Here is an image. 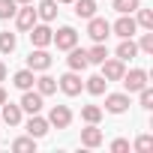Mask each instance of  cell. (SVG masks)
I'll list each match as a JSON object with an SVG mask.
<instances>
[{
	"label": "cell",
	"mask_w": 153,
	"mask_h": 153,
	"mask_svg": "<svg viewBox=\"0 0 153 153\" xmlns=\"http://www.w3.org/2000/svg\"><path fill=\"white\" fill-rule=\"evenodd\" d=\"M123 87H126V93H138L141 87H147V72L144 69H129V72H123Z\"/></svg>",
	"instance_id": "52a82bcc"
},
{
	"label": "cell",
	"mask_w": 153,
	"mask_h": 153,
	"mask_svg": "<svg viewBox=\"0 0 153 153\" xmlns=\"http://www.w3.org/2000/svg\"><path fill=\"white\" fill-rule=\"evenodd\" d=\"M66 63H69V69H72V72H84V69L90 66V60H87V48L72 45V48H69V57H66Z\"/></svg>",
	"instance_id": "4fadbf2b"
},
{
	"label": "cell",
	"mask_w": 153,
	"mask_h": 153,
	"mask_svg": "<svg viewBox=\"0 0 153 153\" xmlns=\"http://www.w3.org/2000/svg\"><path fill=\"white\" fill-rule=\"evenodd\" d=\"M15 3H18V6H21V3H33V0H15Z\"/></svg>",
	"instance_id": "d590c367"
},
{
	"label": "cell",
	"mask_w": 153,
	"mask_h": 153,
	"mask_svg": "<svg viewBox=\"0 0 153 153\" xmlns=\"http://www.w3.org/2000/svg\"><path fill=\"white\" fill-rule=\"evenodd\" d=\"M81 120L84 123H99L102 120V108L99 105H81Z\"/></svg>",
	"instance_id": "d4e9b609"
},
{
	"label": "cell",
	"mask_w": 153,
	"mask_h": 153,
	"mask_svg": "<svg viewBox=\"0 0 153 153\" xmlns=\"http://www.w3.org/2000/svg\"><path fill=\"white\" fill-rule=\"evenodd\" d=\"M24 129H27V135H30V138H36V141H39V138H45V135H48L51 123H48L42 114H30V120H27V126H24Z\"/></svg>",
	"instance_id": "7c38bea8"
},
{
	"label": "cell",
	"mask_w": 153,
	"mask_h": 153,
	"mask_svg": "<svg viewBox=\"0 0 153 153\" xmlns=\"http://www.w3.org/2000/svg\"><path fill=\"white\" fill-rule=\"evenodd\" d=\"M135 54H138V45H135V39H123V42L117 45V57H120L123 63H126V60H132Z\"/></svg>",
	"instance_id": "7402d4cb"
},
{
	"label": "cell",
	"mask_w": 153,
	"mask_h": 153,
	"mask_svg": "<svg viewBox=\"0 0 153 153\" xmlns=\"http://www.w3.org/2000/svg\"><path fill=\"white\" fill-rule=\"evenodd\" d=\"M57 3H72V0H57Z\"/></svg>",
	"instance_id": "8d00e7d4"
},
{
	"label": "cell",
	"mask_w": 153,
	"mask_h": 153,
	"mask_svg": "<svg viewBox=\"0 0 153 153\" xmlns=\"http://www.w3.org/2000/svg\"><path fill=\"white\" fill-rule=\"evenodd\" d=\"M57 0H42V3H39V9H36V15L42 18V21H54L57 18Z\"/></svg>",
	"instance_id": "44dd1931"
},
{
	"label": "cell",
	"mask_w": 153,
	"mask_h": 153,
	"mask_svg": "<svg viewBox=\"0 0 153 153\" xmlns=\"http://www.w3.org/2000/svg\"><path fill=\"white\" fill-rule=\"evenodd\" d=\"M135 24H138V27H144V30H153V12L138 6V9H135Z\"/></svg>",
	"instance_id": "484cf974"
},
{
	"label": "cell",
	"mask_w": 153,
	"mask_h": 153,
	"mask_svg": "<svg viewBox=\"0 0 153 153\" xmlns=\"http://www.w3.org/2000/svg\"><path fill=\"white\" fill-rule=\"evenodd\" d=\"M87 36H90L93 42H105V39L111 36V24H108L105 18L93 15V18H87Z\"/></svg>",
	"instance_id": "277c9868"
},
{
	"label": "cell",
	"mask_w": 153,
	"mask_h": 153,
	"mask_svg": "<svg viewBox=\"0 0 153 153\" xmlns=\"http://www.w3.org/2000/svg\"><path fill=\"white\" fill-rule=\"evenodd\" d=\"M42 99H45V96L30 87V90H21V102H18V105H21V111H27V114H39V111H42Z\"/></svg>",
	"instance_id": "30bf717a"
},
{
	"label": "cell",
	"mask_w": 153,
	"mask_h": 153,
	"mask_svg": "<svg viewBox=\"0 0 153 153\" xmlns=\"http://www.w3.org/2000/svg\"><path fill=\"white\" fill-rule=\"evenodd\" d=\"M3 81H6V63L0 60V84H3Z\"/></svg>",
	"instance_id": "836d02e7"
},
{
	"label": "cell",
	"mask_w": 153,
	"mask_h": 153,
	"mask_svg": "<svg viewBox=\"0 0 153 153\" xmlns=\"http://www.w3.org/2000/svg\"><path fill=\"white\" fill-rule=\"evenodd\" d=\"M21 117H24L21 105H15V102H9V99L0 105V120H3L6 126H18V123H21Z\"/></svg>",
	"instance_id": "5bb4252c"
},
{
	"label": "cell",
	"mask_w": 153,
	"mask_h": 153,
	"mask_svg": "<svg viewBox=\"0 0 153 153\" xmlns=\"http://www.w3.org/2000/svg\"><path fill=\"white\" fill-rule=\"evenodd\" d=\"M51 42L57 45V51H69L72 45H78V30L75 27H60L57 33H51Z\"/></svg>",
	"instance_id": "5b68a950"
},
{
	"label": "cell",
	"mask_w": 153,
	"mask_h": 153,
	"mask_svg": "<svg viewBox=\"0 0 153 153\" xmlns=\"http://www.w3.org/2000/svg\"><path fill=\"white\" fill-rule=\"evenodd\" d=\"M105 87H108V81L102 78V75H90V78L84 81V90H87L90 96H102V93H105Z\"/></svg>",
	"instance_id": "d6986e66"
},
{
	"label": "cell",
	"mask_w": 153,
	"mask_h": 153,
	"mask_svg": "<svg viewBox=\"0 0 153 153\" xmlns=\"http://www.w3.org/2000/svg\"><path fill=\"white\" fill-rule=\"evenodd\" d=\"M54 129H69V123H72V111H69V105H51V111H48V117H45Z\"/></svg>",
	"instance_id": "8992f818"
},
{
	"label": "cell",
	"mask_w": 153,
	"mask_h": 153,
	"mask_svg": "<svg viewBox=\"0 0 153 153\" xmlns=\"http://www.w3.org/2000/svg\"><path fill=\"white\" fill-rule=\"evenodd\" d=\"M15 45H18V39H15V33H0V51H3V54H12L15 51Z\"/></svg>",
	"instance_id": "f1b7e54d"
},
{
	"label": "cell",
	"mask_w": 153,
	"mask_h": 153,
	"mask_svg": "<svg viewBox=\"0 0 153 153\" xmlns=\"http://www.w3.org/2000/svg\"><path fill=\"white\" fill-rule=\"evenodd\" d=\"M36 21H39V15H36L33 3H21V6H18V12H15V27H18L21 33H27Z\"/></svg>",
	"instance_id": "3957f363"
},
{
	"label": "cell",
	"mask_w": 153,
	"mask_h": 153,
	"mask_svg": "<svg viewBox=\"0 0 153 153\" xmlns=\"http://www.w3.org/2000/svg\"><path fill=\"white\" fill-rule=\"evenodd\" d=\"M132 147H135L138 153H147V150H153V135H147V132H144V135H138Z\"/></svg>",
	"instance_id": "1f68e13d"
},
{
	"label": "cell",
	"mask_w": 153,
	"mask_h": 153,
	"mask_svg": "<svg viewBox=\"0 0 153 153\" xmlns=\"http://www.w3.org/2000/svg\"><path fill=\"white\" fill-rule=\"evenodd\" d=\"M12 150H15V153H36V138L21 135V138H15V141H12Z\"/></svg>",
	"instance_id": "603a6c76"
},
{
	"label": "cell",
	"mask_w": 153,
	"mask_h": 153,
	"mask_svg": "<svg viewBox=\"0 0 153 153\" xmlns=\"http://www.w3.org/2000/svg\"><path fill=\"white\" fill-rule=\"evenodd\" d=\"M111 150H114V153H126V150H129V141H126V138H114V141H111Z\"/></svg>",
	"instance_id": "d6a6232c"
},
{
	"label": "cell",
	"mask_w": 153,
	"mask_h": 153,
	"mask_svg": "<svg viewBox=\"0 0 153 153\" xmlns=\"http://www.w3.org/2000/svg\"><path fill=\"white\" fill-rule=\"evenodd\" d=\"M72 6H75L78 18H93L96 15V0H72Z\"/></svg>",
	"instance_id": "ffe728a7"
},
{
	"label": "cell",
	"mask_w": 153,
	"mask_h": 153,
	"mask_svg": "<svg viewBox=\"0 0 153 153\" xmlns=\"http://www.w3.org/2000/svg\"><path fill=\"white\" fill-rule=\"evenodd\" d=\"M138 105H141L144 111H150V108H153V90H150V84L138 90Z\"/></svg>",
	"instance_id": "f546056e"
},
{
	"label": "cell",
	"mask_w": 153,
	"mask_h": 153,
	"mask_svg": "<svg viewBox=\"0 0 153 153\" xmlns=\"http://www.w3.org/2000/svg\"><path fill=\"white\" fill-rule=\"evenodd\" d=\"M105 111L108 114H126L129 111V93H108L105 96Z\"/></svg>",
	"instance_id": "8fae6325"
},
{
	"label": "cell",
	"mask_w": 153,
	"mask_h": 153,
	"mask_svg": "<svg viewBox=\"0 0 153 153\" xmlns=\"http://www.w3.org/2000/svg\"><path fill=\"white\" fill-rule=\"evenodd\" d=\"M33 81H36V72H33V69H27V66H24V69H18V72L12 75V84H15L18 90H30V87H33Z\"/></svg>",
	"instance_id": "e0dca14e"
},
{
	"label": "cell",
	"mask_w": 153,
	"mask_h": 153,
	"mask_svg": "<svg viewBox=\"0 0 153 153\" xmlns=\"http://www.w3.org/2000/svg\"><path fill=\"white\" fill-rule=\"evenodd\" d=\"M27 33H30V42H33V48H48V45H51V33H54V30L48 27V21H45V24H39V21H36V24H33Z\"/></svg>",
	"instance_id": "ba28073f"
},
{
	"label": "cell",
	"mask_w": 153,
	"mask_h": 153,
	"mask_svg": "<svg viewBox=\"0 0 153 153\" xmlns=\"http://www.w3.org/2000/svg\"><path fill=\"white\" fill-rule=\"evenodd\" d=\"M15 12H18V3H15V0H0V21L15 18Z\"/></svg>",
	"instance_id": "83f0119b"
},
{
	"label": "cell",
	"mask_w": 153,
	"mask_h": 153,
	"mask_svg": "<svg viewBox=\"0 0 153 153\" xmlns=\"http://www.w3.org/2000/svg\"><path fill=\"white\" fill-rule=\"evenodd\" d=\"M114 3V9L120 12V15H132L138 6H141V0H111Z\"/></svg>",
	"instance_id": "4316f807"
},
{
	"label": "cell",
	"mask_w": 153,
	"mask_h": 153,
	"mask_svg": "<svg viewBox=\"0 0 153 153\" xmlns=\"http://www.w3.org/2000/svg\"><path fill=\"white\" fill-rule=\"evenodd\" d=\"M6 99H9V96H6V90H3V84H0V105H3Z\"/></svg>",
	"instance_id": "e575fe53"
},
{
	"label": "cell",
	"mask_w": 153,
	"mask_h": 153,
	"mask_svg": "<svg viewBox=\"0 0 153 153\" xmlns=\"http://www.w3.org/2000/svg\"><path fill=\"white\" fill-rule=\"evenodd\" d=\"M105 57H108L105 42H93V48H87V60H90V63H102Z\"/></svg>",
	"instance_id": "cb8c5ba5"
},
{
	"label": "cell",
	"mask_w": 153,
	"mask_h": 153,
	"mask_svg": "<svg viewBox=\"0 0 153 153\" xmlns=\"http://www.w3.org/2000/svg\"><path fill=\"white\" fill-rule=\"evenodd\" d=\"M51 54L45 51V48H33L30 51V57H27V69H33V72H48L51 69Z\"/></svg>",
	"instance_id": "9c48e42d"
},
{
	"label": "cell",
	"mask_w": 153,
	"mask_h": 153,
	"mask_svg": "<svg viewBox=\"0 0 153 153\" xmlns=\"http://www.w3.org/2000/svg\"><path fill=\"white\" fill-rule=\"evenodd\" d=\"M33 84H36V93H42V96L57 93V78H51V75H39Z\"/></svg>",
	"instance_id": "ac0fdd59"
},
{
	"label": "cell",
	"mask_w": 153,
	"mask_h": 153,
	"mask_svg": "<svg viewBox=\"0 0 153 153\" xmlns=\"http://www.w3.org/2000/svg\"><path fill=\"white\" fill-rule=\"evenodd\" d=\"M105 138H102V129H99V123H87V129H81V144L84 147H99Z\"/></svg>",
	"instance_id": "2e32d148"
},
{
	"label": "cell",
	"mask_w": 153,
	"mask_h": 153,
	"mask_svg": "<svg viewBox=\"0 0 153 153\" xmlns=\"http://www.w3.org/2000/svg\"><path fill=\"white\" fill-rule=\"evenodd\" d=\"M111 30H114L120 39H132V36H135V30H138V24H135V18H132V15H120V18L111 24Z\"/></svg>",
	"instance_id": "9a60e30c"
},
{
	"label": "cell",
	"mask_w": 153,
	"mask_h": 153,
	"mask_svg": "<svg viewBox=\"0 0 153 153\" xmlns=\"http://www.w3.org/2000/svg\"><path fill=\"white\" fill-rule=\"evenodd\" d=\"M57 87L66 93V96H78L81 90H84V81H81V75L78 72H66V75H60V78H57Z\"/></svg>",
	"instance_id": "7a4b0ae2"
},
{
	"label": "cell",
	"mask_w": 153,
	"mask_h": 153,
	"mask_svg": "<svg viewBox=\"0 0 153 153\" xmlns=\"http://www.w3.org/2000/svg\"><path fill=\"white\" fill-rule=\"evenodd\" d=\"M99 66H102L99 75H102L105 81H120V78H123V72H126V63H123L120 57H105Z\"/></svg>",
	"instance_id": "6da1fadb"
},
{
	"label": "cell",
	"mask_w": 153,
	"mask_h": 153,
	"mask_svg": "<svg viewBox=\"0 0 153 153\" xmlns=\"http://www.w3.org/2000/svg\"><path fill=\"white\" fill-rule=\"evenodd\" d=\"M0 126H3V120H0Z\"/></svg>",
	"instance_id": "74e56055"
},
{
	"label": "cell",
	"mask_w": 153,
	"mask_h": 153,
	"mask_svg": "<svg viewBox=\"0 0 153 153\" xmlns=\"http://www.w3.org/2000/svg\"><path fill=\"white\" fill-rule=\"evenodd\" d=\"M135 45H138V51H144V54H153V30L141 33V39H138Z\"/></svg>",
	"instance_id": "4dcf8cb0"
}]
</instances>
